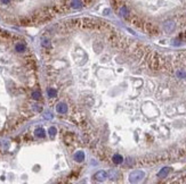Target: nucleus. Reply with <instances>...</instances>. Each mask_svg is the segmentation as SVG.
I'll return each instance as SVG.
<instances>
[{
    "instance_id": "1",
    "label": "nucleus",
    "mask_w": 186,
    "mask_h": 184,
    "mask_svg": "<svg viewBox=\"0 0 186 184\" xmlns=\"http://www.w3.org/2000/svg\"><path fill=\"white\" fill-rule=\"evenodd\" d=\"M130 177H131V181H139L144 177V173L142 170H137V172H134Z\"/></svg>"
},
{
    "instance_id": "2",
    "label": "nucleus",
    "mask_w": 186,
    "mask_h": 184,
    "mask_svg": "<svg viewBox=\"0 0 186 184\" xmlns=\"http://www.w3.org/2000/svg\"><path fill=\"white\" fill-rule=\"evenodd\" d=\"M169 169L170 168L168 167H166V168H162L161 169V172L159 173V177H164V176L168 174V172H169Z\"/></svg>"
}]
</instances>
